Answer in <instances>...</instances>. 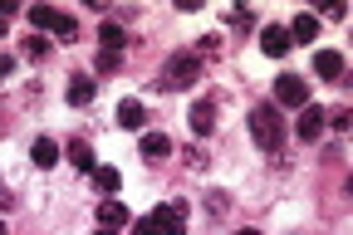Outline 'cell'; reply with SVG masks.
Wrapping results in <instances>:
<instances>
[{"label":"cell","instance_id":"obj_1","mask_svg":"<svg viewBox=\"0 0 353 235\" xmlns=\"http://www.w3.org/2000/svg\"><path fill=\"white\" fill-rule=\"evenodd\" d=\"M250 137H255V147H260V152H280V147H285V123H280L275 103L250 108Z\"/></svg>","mask_w":353,"mask_h":235},{"label":"cell","instance_id":"obj_2","mask_svg":"<svg viewBox=\"0 0 353 235\" xmlns=\"http://www.w3.org/2000/svg\"><path fill=\"white\" fill-rule=\"evenodd\" d=\"M196 74H201V59H196L192 50H182V54H172V59H167V69H162V88L182 93V88L196 83Z\"/></svg>","mask_w":353,"mask_h":235},{"label":"cell","instance_id":"obj_3","mask_svg":"<svg viewBox=\"0 0 353 235\" xmlns=\"http://www.w3.org/2000/svg\"><path fill=\"white\" fill-rule=\"evenodd\" d=\"M30 25L39 34H59V39H74L79 34V20L64 15V10H54V6H30Z\"/></svg>","mask_w":353,"mask_h":235},{"label":"cell","instance_id":"obj_4","mask_svg":"<svg viewBox=\"0 0 353 235\" xmlns=\"http://www.w3.org/2000/svg\"><path fill=\"white\" fill-rule=\"evenodd\" d=\"M152 225H157L162 235H182V230H187V201H162V206L152 211Z\"/></svg>","mask_w":353,"mask_h":235},{"label":"cell","instance_id":"obj_5","mask_svg":"<svg viewBox=\"0 0 353 235\" xmlns=\"http://www.w3.org/2000/svg\"><path fill=\"white\" fill-rule=\"evenodd\" d=\"M324 127H329V113H324L319 103H314V108L304 103V113H299V127H294V132H299V143H319V137H324Z\"/></svg>","mask_w":353,"mask_h":235},{"label":"cell","instance_id":"obj_6","mask_svg":"<svg viewBox=\"0 0 353 235\" xmlns=\"http://www.w3.org/2000/svg\"><path fill=\"white\" fill-rule=\"evenodd\" d=\"M275 99H280L285 108H304V103H309V83H304L299 74H285V79L275 83Z\"/></svg>","mask_w":353,"mask_h":235},{"label":"cell","instance_id":"obj_7","mask_svg":"<svg viewBox=\"0 0 353 235\" xmlns=\"http://www.w3.org/2000/svg\"><path fill=\"white\" fill-rule=\"evenodd\" d=\"M260 50L270 54V59H285V54H290V30H285V25H265V30H260Z\"/></svg>","mask_w":353,"mask_h":235},{"label":"cell","instance_id":"obj_8","mask_svg":"<svg viewBox=\"0 0 353 235\" xmlns=\"http://www.w3.org/2000/svg\"><path fill=\"white\" fill-rule=\"evenodd\" d=\"M187 123H192L196 137H211V127H216V103H211V99H196L192 113H187Z\"/></svg>","mask_w":353,"mask_h":235},{"label":"cell","instance_id":"obj_9","mask_svg":"<svg viewBox=\"0 0 353 235\" xmlns=\"http://www.w3.org/2000/svg\"><path fill=\"white\" fill-rule=\"evenodd\" d=\"M99 225H103V230H123V225H132V216H128L123 201L103 196V201H99Z\"/></svg>","mask_w":353,"mask_h":235},{"label":"cell","instance_id":"obj_10","mask_svg":"<svg viewBox=\"0 0 353 235\" xmlns=\"http://www.w3.org/2000/svg\"><path fill=\"white\" fill-rule=\"evenodd\" d=\"M64 157H69V162H74L79 172H88V176H94V172H99V157H94V147H88V143H83V137H74V143L64 147Z\"/></svg>","mask_w":353,"mask_h":235},{"label":"cell","instance_id":"obj_11","mask_svg":"<svg viewBox=\"0 0 353 235\" xmlns=\"http://www.w3.org/2000/svg\"><path fill=\"white\" fill-rule=\"evenodd\" d=\"M138 152H143L148 162H162V157H172V137H167V132H143Z\"/></svg>","mask_w":353,"mask_h":235},{"label":"cell","instance_id":"obj_12","mask_svg":"<svg viewBox=\"0 0 353 235\" xmlns=\"http://www.w3.org/2000/svg\"><path fill=\"white\" fill-rule=\"evenodd\" d=\"M314 74L339 83V79H343V54H339V50H319V54H314Z\"/></svg>","mask_w":353,"mask_h":235},{"label":"cell","instance_id":"obj_13","mask_svg":"<svg viewBox=\"0 0 353 235\" xmlns=\"http://www.w3.org/2000/svg\"><path fill=\"white\" fill-rule=\"evenodd\" d=\"M30 162L44 172V167H54L59 162V143H54V137H34V147H30Z\"/></svg>","mask_w":353,"mask_h":235},{"label":"cell","instance_id":"obj_14","mask_svg":"<svg viewBox=\"0 0 353 235\" xmlns=\"http://www.w3.org/2000/svg\"><path fill=\"white\" fill-rule=\"evenodd\" d=\"M94 93H99V83H94V79H69L64 99H69L74 108H83V103H94Z\"/></svg>","mask_w":353,"mask_h":235},{"label":"cell","instance_id":"obj_15","mask_svg":"<svg viewBox=\"0 0 353 235\" xmlns=\"http://www.w3.org/2000/svg\"><path fill=\"white\" fill-rule=\"evenodd\" d=\"M143 118H148V113H143V103H138V99H123V103H118V127L138 132V127H143Z\"/></svg>","mask_w":353,"mask_h":235},{"label":"cell","instance_id":"obj_16","mask_svg":"<svg viewBox=\"0 0 353 235\" xmlns=\"http://www.w3.org/2000/svg\"><path fill=\"white\" fill-rule=\"evenodd\" d=\"M118 186H123L118 167H99V172H94V192H99V196H118Z\"/></svg>","mask_w":353,"mask_h":235},{"label":"cell","instance_id":"obj_17","mask_svg":"<svg viewBox=\"0 0 353 235\" xmlns=\"http://www.w3.org/2000/svg\"><path fill=\"white\" fill-rule=\"evenodd\" d=\"M294 39H319V20L314 15H294V25H290V44Z\"/></svg>","mask_w":353,"mask_h":235},{"label":"cell","instance_id":"obj_18","mask_svg":"<svg viewBox=\"0 0 353 235\" xmlns=\"http://www.w3.org/2000/svg\"><path fill=\"white\" fill-rule=\"evenodd\" d=\"M99 39H103V54H123V30H118L113 20L99 30Z\"/></svg>","mask_w":353,"mask_h":235},{"label":"cell","instance_id":"obj_19","mask_svg":"<svg viewBox=\"0 0 353 235\" xmlns=\"http://www.w3.org/2000/svg\"><path fill=\"white\" fill-rule=\"evenodd\" d=\"M25 54L30 59H44V54H50V39H25Z\"/></svg>","mask_w":353,"mask_h":235},{"label":"cell","instance_id":"obj_20","mask_svg":"<svg viewBox=\"0 0 353 235\" xmlns=\"http://www.w3.org/2000/svg\"><path fill=\"white\" fill-rule=\"evenodd\" d=\"M132 235H162V230L152 225V216H143V221H132Z\"/></svg>","mask_w":353,"mask_h":235},{"label":"cell","instance_id":"obj_21","mask_svg":"<svg viewBox=\"0 0 353 235\" xmlns=\"http://www.w3.org/2000/svg\"><path fill=\"white\" fill-rule=\"evenodd\" d=\"M118 69V54H99V74H113Z\"/></svg>","mask_w":353,"mask_h":235},{"label":"cell","instance_id":"obj_22","mask_svg":"<svg viewBox=\"0 0 353 235\" xmlns=\"http://www.w3.org/2000/svg\"><path fill=\"white\" fill-rule=\"evenodd\" d=\"M329 123H334L339 132H348V123H353V113H329Z\"/></svg>","mask_w":353,"mask_h":235},{"label":"cell","instance_id":"obj_23","mask_svg":"<svg viewBox=\"0 0 353 235\" xmlns=\"http://www.w3.org/2000/svg\"><path fill=\"white\" fill-rule=\"evenodd\" d=\"M10 69H15V59H10V54H0V79H10Z\"/></svg>","mask_w":353,"mask_h":235},{"label":"cell","instance_id":"obj_24","mask_svg":"<svg viewBox=\"0 0 353 235\" xmlns=\"http://www.w3.org/2000/svg\"><path fill=\"white\" fill-rule=\"evenodd\" d=\"M6 15H10V10H6V6H0V39H6Z\"/></svg>","mask_w":353,"mask_h":235},{"label":"cell","instance_id":"obj_25","mask_svg":"<svg viewBox=\"0 0 353 235\" xmlns=\"http://www.w3.org/2000/svg\"><path fill=\"white\" fill-rule=\"evenodd\" d=\"M236 235H260V230H250V225H245V230H236Z\"/></svg>","mask_w":353,"mask_h":235},{"label":"cell","instance_id":"obj_26","mask_svg":"<svg viewBox=\"0 0 353 235\" xmlns=\"http://www.w3.org/2000/svg\"><path fill=\"white\" fill-rule=\"evenodd\" d=\"M94 235H118V230H103V225H99V230H94Z\"/></svg>","mask_w":353,"mask_h":235},{"label":"cell","instance_id":"obj_27","mask_svg":"<svg viewBox=\"0 0 353 235\" xmlns=\"http://www.w3.org/2000/svg\"><path fill=\"white\" fill-rule=\"evenodd\" d=\"M0 235H10V230H6V225H0Z\"/></svg>","mask_w":353,"mask_h":235}]
</instances>
